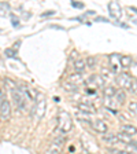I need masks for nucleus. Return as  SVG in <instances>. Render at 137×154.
Returning <instances> with one entry per match:
<instances>
[{"label": "nucleus", "instance_id": "aec40b11", "mask_svg": "<svg viewBox=\"0 0 137 154\" xmlns=\"http://www.w3.org/2000/svg\"><path fill=\"white\" fill-rule=\"evenodd\" d=\"M121 62H122V66H124V67H129L132 65V58H129V57H121Z\"/></svg>", "mask_w": 137, "mask_h": 154}, {"label": "nucleus", "instance_id": "6ab92c4d", "mask_svg": "<svg viewBox=\"0 0 137 154\" xmlns=\"http://www.w3.org/2000/svg\"><path fill=\"white\" fill-rule=\"evenodd\" d=\"M112 72L110 70V69H107V67H102V70H100V76L104 79V80H107V79H110V76H111Z\"/></svg>", "mask_w": 137, "mask_h": 154}, {"label": "nucleus", "instance_id": "20e7f679", "mask_svg": "<svg viewBox=\"0 0 137 154\" xmlns=\"http://www.w3.org/2000/svg\"><path fill=\"white\" fill-rule=\"evenodd\" d=\"M11 96H13L14 103L16 105V107H18L19 110L25 109V103H26V94H25V91L18 90V88H14V90H11Z\"/></svg>", "mask_w": 137, "mask_h": 154}, {"label": "nucleus", "instance_id": "5701e85b", "mask_svg": "<svg viewBox=\"0 0 137 154\" xmlns=\"http://www.w3.org/2000/svg\"><path fill=\"white\" fill-rule=\"evenodd\" d=\"M64 88H67L69 91H76V90H78V87L74 85V84H71V83H69V81L64 84Z\"/></svg>", "mask_w": 137, "mask_h": 154}, {"label": "nucleus", "instance_id": "9b49d317", "mask_svg": "<svg viewBox=\"0 0 137 154\" xmlns=\"http://www.w3.org/2000/svg\"><path fill=\"white\" fill-rule=\"evenodd\" d=\"M77 109L81 110L82 113H86V114H93V113H96V109L89 102H78L77 103Z\"/></svg>", "mask_w": 137, "mask_h": 154}, {"label": "nucleus", "instance_id": "2eb2a0df", "mask_svg": "<svg viewBox=\"0 0 137 154\" xmlns=\"http://www.w3.org/2000/svg\"><path fill=\"white\" fill-rule=\"evenodd\" d=\"M85 67H86V63L84 59L77 58L76 61H74V70H76V73H82L85 70Z\"/></svg>", "mask_w": 137, "mask_h": 154}, {"label": "nucleus", "instance_id": "f8f14e48", "mask_svg": "<svg viewBox=\"0 0 137 154\" xmlns=\"http://www.w3.org/2000/svg\"><path fill=\"white\" fill-rule=\"evenodd\" d=\"M92 127H93V129H95L96 132H99V134H102V135H106L107 134V129H109L107 124H106L103 120H96V121H93Z\"/></svg>", "mask_w": 137, "mask_h": 154}, {"label": "nucleus", "instance_id": "7ed1b4c3", "mask_svg": "<svg viewBox=\"0 0 137 154\" xmlns=\"http://www.w3.org/2000/svg\"><path fill=\"white\" fill-rule=\"evenodd\" d=\"M64 143H66V136L63 134L55 136V139L51 142V144L47 149V154H61L63 151Z\"/></svg>", "mask_w": 137, "mask_h": 154}, {"label": "nucleus", "instance_id": "cd10ccee", "mask_svg": "<svg viewBox=\"0 0 137 154\" xmlns=\"http://www.w3.org/2000/svg\"><path fill=\"white\" fill-rule=\"evenodd\" d=\"M129 10H132V11H136V14H137V8H136V7H129Z\"/></svg>", "mask_w": 137, "mask_h": 154}, {"label": "nucleus", "instance_id": "f3484780", "mask_svg": "<svg viewBox=\"0 0 137 154\" xmlns=\"http://www.w3.org/2000/svg\"><path fill=\"white\" fill-rule=\"evenodd\" d=\"M117 91L114 87H104V90H103V94H104V98H114L115 94H117Z\"/></svg>", "mask_w": 137, "mask_h": 154}, {"label": "nucleus", "instance_id": "a878e982", "mask_svg": "<svg viewBox=\"0 0 137 154\" xmlns=\"http://www.w3.org/2000/svg\"><path fill=\"white\" fill-rule=\"evenodd\" d=\"M3 91H1V88H0V105H1V103H3Z\"/></svg>", "mask_w": 137, "mask_h": 154}, {"label": "nucleus", "instance_id": "f03ea898", "mask_svg": "<svg viewBox=\"0 0 137 154\" xmlns=\"http://www.w3.org/2000/svg\"><path fill=\"white\" fill-rule=\"evenodd\" d=\"M73 128V120H71L70 114L64 110H61L58 114V131L61 134H67Z\"/></svg>", "mask_w": 137, "mask_h": 154}, {"label": "nucleus", "instance_id": "f257e3e1", "mask_svg": "<svg viewBox=\"0 0 137 154\" xmlns=\"http://www.w3.org/2000/svg\"><path fill=\"white\" fill-rule=\"evenodd\" d=\"M117 83L121 88L128 90L130 94L137 95V80L133 79L132 76H129L128 73H119L117 77Z\"/></svg>", "mask_w": 137, "mask_h": 154}, {"label": "nucleus", "instance_id": "c756f323", "mask_svg": "<svg viewBox=\"0 0 137 154\" xmlns=\"http://www.w3.org/2000/svg\"><path fill=\"white\" fill-rule=\"evenodd\" d=\"M88 154H91V153H88Z\"/></svg>", "mask_w": 137, "mask_h": 154}, {"label": "nucleus", "instance_id": "39448f33", "mask_svg": "<svg viewBox=\"0 0 137 154\" xmlns=\"http://www.w3.org/2000/svg\"><path fill=\"white\" fill-rule=\"evenodd\" d=\"M34 116L37 120H41L44 117V113H45V98L43 96H38L37 100H36V107H34Z\"/></svg>", "mask_w": 137, "mask_h": 154}, {"label": "nucleus", "instance_id": "412c9836", "mask_svg": "<svg viewBox=\"0 0 137 154\" xmlns=\"http://www.w3.org/2000/svg\"><path fill=\"white\" fill-rule=\"evenodd\" d=\"M6 55L10 58H16V48H7L6 50Z\"/></svg>", "mask_w": 137, "mask_h": 154}, {"label": "nucleus", "instance_id": "1a4fd4ad", "mask_svg": "<svg viewBox=\"0 0 137 154\" xmlns=\"http://www.w3.org/2000/svg\"><path fill=\"white\" fill-rule=\"evenodd\" d=\"M88 85H92L93 88H103L104 87V79L100 74H93L88 79Z\"/></svg>", "mask_w": 137, "mask_h": 154}, {"label": "nucleus", "instance_id": "dca6fc26", "mask_svg": "<svg viewBox=\"0 0 137 154\" xmlns=\"http://www.w3.org/2000/svg\"><path fill=\"white\" fill-rule=\"evenodd\" d=\"M115 102H117V105H124L125 100H126V94L122 90H118L117 91V94H115Z\"/></svg>", "mask_w": 137, "mask_h": 154}, {"label": "nucleus", "instance_id": "6e6552de", "mask_svg": "<svg viewBox=\"0 0 137 154\" xmlns=\"http://www.w3.org/2000/svg\"><path fill=\"white\" fill-rule=\"evenodd\" d=\"M10 117H11V105L7 99H4L3 103L0 105V119L8 120Z\"/></svg>", "mask_w": 137, "mask_h": 154}, {"label": "nucleus", "instance_id": "a211bd4d", "mask_svg": "<svg viewBox=\"0 0 137 154\" xmlns=\"http://www.w3.org/2000/svg\"><path fill=\"white\" fill-rule=\"evenodd\" d=\"M85 63H86V67L93 69V67L96 66V58L95 57H88L86 58V61H85Z\"/></svg>", "mask_w": 137, "mask_h": 154}, {"label": "nucleus", "instance_id": "bb28decb", "mask_svg": "<svg viewBox=\"0 0 137 154\" xmlns=\"http://www.w3.org/2000/svg\"><path fill=\"white\" fill-rule=\"evenodd\" d=\"M54 11H47V13H45V14H43V17H47V15H54Z\"/></svg>", "mask_w": 137, "mask_h": 154}, {"label": "nucleus", "instance_id": "4be33fe9", "mask_svg": "<svg viewBox=\"0 0 137 154\" xmlns=\"http://www.w3.org/2000/svg\"><path fill=\"white\" fill-rule=\"evenodd\" d=\"M129 112H130L133 116H137V102L129 103Z\"/></svg>", "mask_w": 137, "mask_h": 154}, {"label": "nucleus", "instance_id": "ddd939ff", "mask_svg": "<svg viewBox=\"0 0 137 154\" xmlns=\"http://www.w3.org/2000/svg\"><path fill=\"white\" fill-rule=\"evenodd\" d=\"M121 132L128 136H134L137 134V128L134 125H130V124H124L121 125Z\"/></svg>", "mask_w": 137, "mask_h": 154}, {"label": "nucleus", "instance_id": "423d86ee", "mask_svg": "<svg viewBox=\"0 0 137 154\" xmlns=\"http://www.w3.org/2000/svg\"><path fill=\"white\" fill-rule=\"evenodd\" d=\"M121 57L122 55H117V54H112L110 55V65H111V72L112 73H118L121 72V69L124 66H122V62H121Z\"/></svg>", "mask_w": 137, "mask_h": 154}, {"label": "nucleus", "instance_id": "c85d7f7f", "mask_svg": "<svg viewBox=\"0 0 137 154\" xmlns=\"http://www.w3.org/2000/svg\"><path fill=\"white\" fill-rule=\"evenodd\" d=\"M0 63H1V59H0Z\"/></svg>", "mask_w": 137, "mask_h": 154}, {"label": "nucleus", "instance_id": "0eeeda50", "mask_svg": "<svg viewBox=\"0 0 137 154\" xmlns=\"http://www.w3.org/2000/svg\"><path fill=\"white\" fill-rule=\"evenodd\" d=\"M109 11H110V15L114 19H119L122 15V7L118 2H111L109 4Z\"/></svg>", "mask_w": 137, "mask_h": 154}, {"label": "nucleus", "instance_id": "b1692460", "mask_svg": "<svg viewBox=\"0 0 137 154\" xmlns=\"http://www.w3.org/2000/svg\"><path fill=\"white\" fill-rule=\"evenodd\" d=\"M71 4H73V7H78V8H82V7H84L82 3H76V2H73Z\"/></svg>", "mask_w": 137, "mask_h": 154}, {"label": "nucleus", "instance_id": "9d476101", "mask_svg": "<svg viewBox=\"0 0 137 154\" xmlns=\"http://www.w3.org/2000/svg\"><path fill=\"white\" fill-rule=\"evenodd\" d=\"M103 140H104L107 144H110V146L125 144V143H122V142H121V139H119L118 135H115V134H106V135H103Z\"/></svg>", "mask_w": 137, "mask_h": 154}, {"label": "nucleus", "instance_id": "393cba45", "mask_svg": "<svg viewBox=\"0 0 137 154\" xmlns=\"http://www.w3.org/2000/svg\"><path fill=\"white\" fill-rule=\"evenodd\" d=\"M96 21H102V22H109V21H107L106 18H103V17H97V18H96Z\"/></svg>", "mask_w": 137, "mask_h": 154}, {"label": "nucleus", "instance_id": "4468645a", "mask_svg": "<svg viewBox=\"0 0 137 154\" xmlns=\"http://www.w3.org/2000/svg\"><path fill=\"white\" fill-rule=\"evenodd\" d=\"M84 77H82V74L81 73H73L70 77H69V83H71V84H74V85H80V84H82L84 83Z\"/></svg>", "mask_w": 137, "mask_h": 154}]
</instances>
